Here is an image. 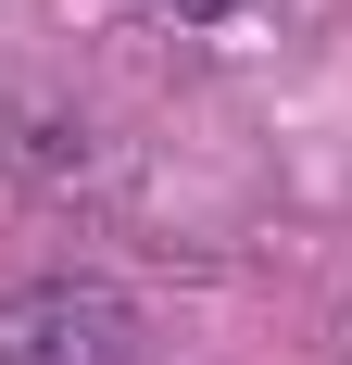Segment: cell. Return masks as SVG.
I'll return each mask as SVG.
<instances>
[{"instance_id":"7a4b0ae2","label":"cell","mask_w":352,"mask_h":365,"mask_svg":"<svg viewBox=\"0 0 352 365\" xmlns=\"http://www.w3.org/2000/svg\"><path fill=\"white\" fill-rule=\"evenodd\" d=\"M176 13H239V0H176Z\"/></svg>"},{"instance_id":"6da1fadb","label":"cell","mask_w":352,"mask_h":365,"mask_svg":"<svg viewBox=\"0 0 352 365\" xmlns=\"http://www.w3.org/2000/svg\"><path fill=\"white\" fill-rule=\"evenodd\" d=\"M0 365H126V315L101 290H26L0 302Z\"/></svg>"}]
</instances>
